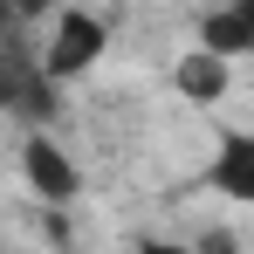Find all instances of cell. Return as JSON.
Instances as JSON below:
<instances>
[{
    "label": "cell",
    "mask_w": 254,
    "mask_h": 254,
    "mask_svg": "<svg viewBox=\"0 0 254 254\" xmlns=\"http://www.w3.org/2000/svg\"><path fill=\"white\" fill-rule=\"evenodd\" d=\"M110 48V28L89 14V7H62L55 14V28H48V48H42V69L55 83H69V76H83L89 62Z\"/></svg>",
    "instance_id": "cell-1"
},
{
    "label": "cell",
    "mask_w": 254,
    "mask_h": 254,
    "mask_svg": "<svg viewBox=\"0 0 254 254\" xmlns=\"http://www.w3.org/2000/svg\"><path fill=\"white\" fill-rule=\"evenodd\" d=\"M21 172H28V186L42 192L48 206H69V199L83 192V179H76V165H69V151H62L55 137H42V130L21 144Z\"/></svg>",
    "instance_id": "cell-2"
},
{
    "label": "cell",
    "mask_w": 254,
    "mask_h": 254,
    "mask_svg": "<svg viewBox=\"0 0 254 254\" xmlns=\"http://www.w3.org/2000/svg\"><path fill=\"white\" fill-rule=\"evenodd\" d=\"M206 186L220 192V199H241V206H254V130L220 137V158H213Z\"/></svg>",
    "instance_id": "cell-3"
},
{
    "label": "cell",
    "mask_w": 254,
    "mask_h": 254,
    "mask_svg": "<svg viewBox=\"0 0 254 254\" xmlns=\"http://www.w3.org/2000/svg\"><path fill=\"white\" fill-rule=\"evenodd\" d=\"M199 48L213 55H254V0H227V7H213L206 21H199Z\"/></svg>",
    "instance_id": "cell-4"
},
{
    "label": "cell",
    "mask_w": 254,
    "mask_h": 254,
    "mask_svg": "<svg viewBox=\"0 0 254 254\" xmlns=\"http://www.w3.org/2000/svg\"><path fill=\"white\" fill-rule=\"evenodd\" d=\"M172 83H179V96H192V103H220L227 83H234V62L213 55V48H186L179 69H172Z\"/></svg>",
    "instance_id": "cell-5"
},
{
    "label": "cell",
    "mask_w": 254,
    "mask_h": 254,
    "mask_svg": "<svg viewBox=\"0 0 254 254\" xmlns=\"http://www.w3.org/2000/svg\"><path fill=\"white\" fill-rule=\"evenodd\" d=\"M48 89H55V76H48L42 62L28 69V55L14 48V55H7V110H21V117H42V110H48Z\"/></svg>",
    "instance_id": "cell-6"
},
{
    "label": "cell",
    "mask_w": 254,
    "mask_h": 254,
    "mask_svg": "<svg viewBox=\"0 0 254 254\" xmlns=\"http://www.w3.org/2000/svg\"><path fill=\"white\" fill-rule=\"evenodd\" d=\"M192 254H241V241H234L227 227H206V234H199V248H192Z\"/></svg>",
    "instance_id": "cell-7"
},
{
    "label": "cell",
    "mask_w": 254,
    "mask_h": 254,
    "mask_svg": "<svg viewBox=\"0 0 254 254\" xmlns=\"http://www.w3.org/2000/svg\"><path fill=\"white\" fill-rule=\"evenodd\" d=\"M7 7H14V14H21V21H35V14H48V7H55V0H7Z\"/></svg>",
    "instance_id": "cell-8"
},
{
    "label": "cell",
    "mask_w": 254,
    "mask_h": 254,
    "mask_svg": "<svg viewBox=\"0 0 254 254\" xmlns=\"http://www.w3.org/2000/svg\"><path fill=\"white\" fill-rule=\"evenodd\" d=\"M137 254H192V248H172V241H137Z\"/></svg>",
    "instance_id": "cell-9"
}]
</instances>
